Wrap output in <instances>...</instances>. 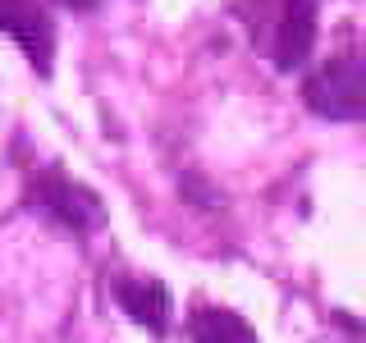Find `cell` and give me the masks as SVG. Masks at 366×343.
Returning a JSON list of instances; mask_svg holds the SVG:
<instances>
[{"label": "cell", "mask_w": 366, "mask_h": 343, "mask_svg": "<svg viewBox=\"0 0 366 343\" xmlns=\"http://www.w3.org/2000/svg\"><path fill=\"white\" fill-rule=\"evenodd\" d=\"M114 302L124 307V316L133 325L152 329V334H165L169 329V312H174V297L160 279H119L114 284Z\"/></svg>", "instance_id": "cell-5"}, {"label": "cell", "mask_w": 366, "mask_h": 343, "mask_svg": "<svg viewBox=\"0 0 366 343\" xmlns=\"http://www.w3.org/2000/svg\"><path fill=\"white\" fill-rule=\"evenodd\" d=\"M0 32H9V37L19 41V51L28 55L41 74L51 69L55 28H51V19H46V9L37 0H0Z\"/></svg>", "instance_id": "cell-3"}, {"label": "cell", "mask_w": 366, "mask_h": 343, "mask_svg": "<svg viewBox=\"0 0 366 343\" xmlns=\"http://www.w3.org/2000/svg\"><path fill=\"white\" fill-rule=\"evenodd\" d=\"M192 343H257V334L238 312L202 307V312H192Z\"/></svg>", "instance_id": "cell-6"}, {"label": "cell", "mask_w": 366, "mask_h": 343, "mask_svg": "<svg viewBox=\"0 0 366 343\" xmlns=\"http://www.w3.org/2000/svg\"><path fill=\"white\" fill-rule=\"evenodd\" d=\"M28 197H32L37 211H46L51 220H60L64 229H78V234H97V229L106 224V206H101V197L87 188V183H74L69 174H60V169L32 179Z\"/></svg>", "instance_id": "cell-2"}, {"label": "cell", "mask_w": 366, "mask_h": 343, "mask_svg": "<svg viewBox=\"0 0 366 343\" xmlns=\"http://www.w3.org/2000/svg\"><path fill=\"white\" fill-rule=\"evenodd\" d=\"M307 106L320 119H362L366 110V78H362V60L357 55H339V60L320 64L302 87Z\"/></svg>", "instance_id": "cell-1"}, {"label": "cell", "mask_w": 366, "mask_h": 343, "mask_svg": "<svg viewBox=\"0 0 366 343\" xmlns=\"http://www.w3.org/2000/svg\"><path fill=\"white\" fill-rule=\"evenodd\" d=\"M316 19H320L316 0H284V19H280V32H274V64L284 74L307 64L316 41Z\"/></svg>", "instance_id": "cell-4"}]
</instances>
